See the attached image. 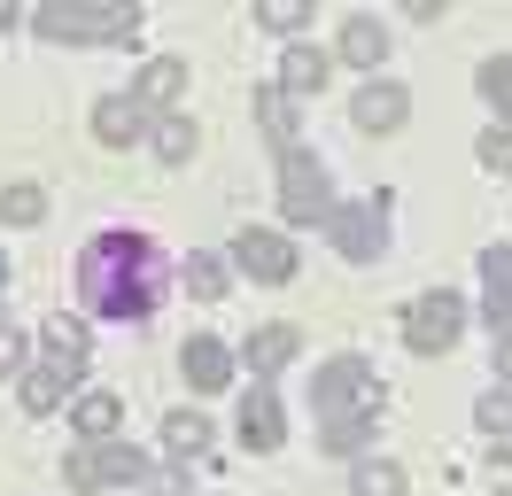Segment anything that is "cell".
<instances>
[{"mask_svg": "<svg viewBox=\"0 0 512 496\" xmlns=\"http://www.w3.org/2000/svg\"><path fill=\"white\" fill-rule=\"evenodd\" d=\"M163 279L171 272H163L156 241H140V233H94L86 256H78V303L94 310V318L140 326V318H156Z\"/></svg>", "mask_w": 512, "mask_h": 496, "instance_id": "6da1fadb", "label": "cell"}, {"mask_svg": "<svg viewBox=\"0 0 512 496\" xmlns=\"http://www.w3.org/2000/svg\"><path fill=\"white\" fill-rule=\"evenodd\" d=\"M39 39H63V47H101V39H132L140 31V8L132 0H47L32 8Z\"/></svg>", "mask_w": 512, "mask_h": 496, "instance_id": "7a4b0ae2", "label": "cell"}, {"mask_svg": "<svg viewBox=\"0 0 512 496\" xmlns=\"http://www.w3.org/2000/svg\"><path fill=\"white\" fill-rule=\"evenodd\" d=\"M311 403H319V427H334V419H357V411H381L373 365H365V357H326L319 380H311Z\"/></svg>", "mask_w": 512, "mask_h": 496, "instance_id": "3957f363", "label": "cell"}, {"mask_svg": "<svg viewBox=\"0 0 512 496\" xmlns=\"http://www.w3.org/2000/svg\"><path fill=\"white\" fill-rule=\"evenodd\" d=\"M334 194H326V163L311 148H288L280 155V217L288 225H326Z\"/></svg>", "mask_w": 512, "mask_h": 496, "instance_id": "277c9868", "label": "cell"}, {"mask_svg": "<svg viewBox=\"0 0 512 496\" xmlns=\"http://www.w3.org/2000/svg\"><path fill=\"white\" fill-rule=\"evenodd\" d=\"M458 334H466V303H458L450 287H427V295L404 310V341H412L419 357H443V349H458Z\"/></svg>", "mask_w": 512, "mask_h": 496, "instance_id": "5b68a950", "label": "cell"}, {"mask_svg": "<svg viewBox=\"0 0 512 496\" xmlns=\"http://www.w3.org/2000/svg\"><path fill=\"white\" fill-rule=\"evenodd\" d=\"M63 481L78 496H86V489H109V481H148V458H140L132 442H78L70 465H63Z\"/></svg>", "mask_w": 512, "mask_h": 496, "instance_id": "8992f818", "label": "cell"}, {"mask_svg": "<svg viewBox=\"0 0 512 496\" xmlns=\"http://www.w3.org/2000/svg\"><path fill=\"white\" fill-rule=\"evenodd\" d=\"M326 241L342 248L350 264H373L381 241H388V202L381 194H373V202H334V210H326Z\"/></svg>", "mask_w": 512, "mask_h": 496, "instance_id": "52a82bcc", "label": "cell"}, {"mask_svg": "<svg viewBox=\"0 0 512 496\" xmlns=\"http://www.w3.org/2000/svg\"><path fill=\"white\" fill-rule=\"evenodd\" d=\"M233 256H241V272L249 279H264V287H280V279H295V248L280 241V233H241V241H233Z\"/></svg>", "mask_w": 512, "mask_h": 496, "instance_id": "ba28073f", "label": "cell"}, {"mask_svg": "<svg viewBox=\"0 0 512 496\" xmlns=\"http://www.w3.org/2000/svg\"><path fill=\"white\" fill-rule=\"evenodd\" d=\"M140 132H156V124H148V109H140L132 93H101L94 101V140L101 148H132Z\"/></svg>", "mask_w": 512, "mask_h": 496, "instance_id": "9c48e42d", "label": "cell"}, {"mask_svg": "<svg viewBox=\"0 0 512 496\" xmlns=\"http://www.w3.org/2000/svg\"><path fill=\"white\" fill-rule=\"evenodd\" d=\"M179 372L194 380V396H218V388H233V349L210 334H194L187 349H179Z\"/></svg>", "mask_w": 512, "mask_h": 496, "instance_id": "30bf717a", "label": "cell"}, {"mask_svg": "<svg viewBox=\"0 0 512 496\" xmlns=\"http://www.w3.org/2000/svg\"><path fill=\"white\" fill-rule=\"evenodd\" d=\"M350 117H357V132H396V124L412 117V93L388 86V78H373V86L350 101Z\"/></svg>", "mask_w": 512, "mask_h": 496, "instance_id": "8fae6325", "label": "cell"}, {"mask_svg": "<svg viewBox=\"0 0 512 496\" xmlns=\"http://www.w3.org/2000/svg\"><path fill=\"white\" fill-rule=\"evenodd\" d=\"M280 434H288V419H280V396L256 380L249 396H241V442H249V450H280Z\"/></svg>", "mask_w": 512, "mask_h": 496, "instance_id": "7c38bea8", "label": "cell"}, {"mask_svg": "<svg viewBox=\"0 0 512 496\" xmlns=\"http://www.w3.org/2000/svg\"><path fill=\"white\" fill-rule=\"evenodd\" d=\"M481 310H489L497 334H512V248H489V256H481Z\"/></svg>", "mask_w": 512, "mask_h": 496, "instance_id": "4fadbf2b", "label": "cell"}, {"mask_svg": "<svg viewBox=\"0 0 512 496\" xmlns=\"http://www.w3.org/2000/svg\"><path fill=\"white\" fill-rule=\"evenodd\" d=\"M326 78H334V55H319V47H288V55H280V93H288V101L319 93Z\"/></svg>", "mask_w": 512, "mask_h": 496, "instance_id": "5bb4252c", "label": "cell"}, {"mask_svg": "<svg viewBox=\"0 0 512 496\" xmlns=\"http://www.w3.org/2000/svg\"><path fill=\"white\" fill-rule=\"evenodd\" d=\"M179 93H187V62H179V55H156L148 70H140V86H132V101H140V109H171Z\"/></svg>", "mask_w": 512, "mask_h": 496, "instance_id": "9a60e30c", "label": "cell"}, {"mask_svg": "<svg viewBox=\"0 0 512 496\" xmlns=\"http://www.w3.org/2000/svg\"><path fill=\"white\" fill-rule=\"evenodd\" d=\"M295 349H303V334H295V326H256V334H249V349H241V357H249V372H256V380H272V372L288 365Z\"/></svg>", "mask_w": 512, "mask_h": 496, "instance_id": "2e32d148", "label": "cell"}, {"mask_svg": "<svg viewBox=\"0 0 512 496\" xmlns=\"http://www.w3.org/2000/svg\"><path fill=\"white\" fill-rule=\"evenodd\" d=\"M70 427H78V442H117L125 403H117V396H78V403H70Z\"/></svg>", "mask_w": 512, "mask_h": 496, "instance_id": "e0dca14e", "label": "cell"}, {"mask_svg": "<svg viewBox=\"0 0 512 496\" xmlns=\"http://www.w3.org/2000/svg\"><path fill=\"white\" fill-rule=\"evenodd\" d=\"M381 434V411H357V419H334V427H319V450L326 458H365V442Z\"/></svg>", "mask_w": 512, "mask_h": 496, "instance_id": "ac0fdd59", "label": "cell"}, {"mask_svg": "<svg viewBox=\"0 0 512 496\" xmlns=\"http://www.w3.org/2000/svg\"><path fill=\"white\" fill-rule=\"evenodd\" d=\"M256 124L272 132V148H280V155L303 148V140H295V101H288L280 86H256Z\"/></svg>", "mask_w": 512, "mask_h": 496, "instance_id": "d6986e66", "label": "cell"}, {"mask_svg": "<svg viewBox=\"0 0 512 496\" xmlns=\"http://www.w3.org/2000/svg\"><path fill=\"white\" fill-rule=\"evenodd\" d=\"M381 55H388V31L373 24V16H350V24H342V62H357V70H381Z\"/></svg>", "mask_w": 512, "mask_h": 496, "instance_id": "ffe728a7", "label": "cell"}, {"mask_svg": "<svg viewBox=\"0 0 512 496\" xmlns=\"http://www.w3.org/2000/svg\"><path fill=\"white\" fill-rule=\"evenodd\" d=\"M210 442H218V434H210L202 411H171V419H163V450H171V458H202Z\"/></svg>", "mask_w": 512, "mask_h": 496, "instance_id": "44dd1931", "label": "cell"}, {"mask_svg": "<svg viewBox=\"0 0 512 496\" xmlns=\"http://www.w3.org/2000/svg\"><path fill=\"white\" fill-rule=\"evenodd\" d=\"M70 396V365H32L24 372V411H63Z\"/></svg>", "mask_w": 512, "mask_h": 496, "instance_id": "7402d4cb", "label": "cell"}, {"mask_svg": "<svg viewBox=\"0 0 512 496\" xmlns=\"http://www.w3.org/2000/svg\"><path fill=\"white\" fill-rule=\"evenodd\" d=\"M350 496H404V465L357 458V465H350Z\"/></svg>", "mask_w": 512, "mask_h": 496, "instance_id": "603a6c76", "label": "cell"}, {"mask_svg": "<svg viewBox=\"0 0 512 496\" xmlns=\"http://www.w3.org/2000/svg\"><path fill=\"white\" fill-rule=\"evenodd\" d=\"M474 86H481V101H489V109H497V117L512 124V55L481 62V70H474Z\"/></svg>", "mask_w": 512, "mask_h": 496, "instance_id": "cb8c5ba5", "label": "cell"}, {"mask_svg": "<svg viewBox=\"0 0 512 496\" xmlns=\"http://www.w3.org/2000/svg\"><path fill=\"white\" fill-rule=\"evenodd\" d=\"M86 357V326L78 318H47V365H78Z\"/></svg>", "mask_w": 512, "mask_h": 496, "instance_id": "d4e9b609", "label": "cell"}, {"mask_svg": "<svg viewBox=\"0 0 512 496\" xmlns=\"http://www.w3.org/2000/svg\"><path fill=\"white\" fill-rule=\"evenodd\" d=\"M0 217H8V225H39V217H47V186H8V194H0Z\"/></svg>", "mask_w": 512, "mask_h": 496, "instance_id": "484cf974", "label": "cell"}, {"mask_svg": "<svg viewBox=\"0 0 512 496\" xmlns=\"http://www.w3.org/2000/svg\"><path fill=\"white\" fill-rule=\"evenodd\" d=\"M156 155L163 163H187L194 155V124L187 117H156Z\"/></svg>", "mask_w": 512, "mask_h": 496, "instance_id": "4316f807", "label": "cell"}, {"mask_svg": "<svg viewBox=\"0 0 512 496\" xmlns=\"http://www.w3.org/2000/svg\"><path fill=\"white\" fill-rule=\"evenodd\" d=\"M225 279H233V272H225L218 256H187V287L202 295V303H218V295H225Z\"/></svg>", "mask_w": 512, "mask_h": 496, "instance_id": "83f0119b", "label": "cell"}, {"mask_svg": "<svg viewBox=\"0 0 512 496\" xmlns=\"http://www.w3.org/2000/svg\"><path fill=\"white\" fill-rule=\"evenodd\" d=\"M474 427L481 434H512V396H505V388H489V396L474 403Z\"/></svg>", "mask_w": 512, "mask_h": 496, "instance_id": "f1b7e54d", "label": "cell"}, {"mask_svg": "<svg viewBox=\"0 0 512 496\" xmlns=\"http://www.w3.org/2000/svg\"><path fill=\"white\" fill-rule=\"evenodd\" d=\"M256 16H264L272 31H288V39H295V31H303V16H311V0H264Z\"/></svg>", "mask_w": 512, "mask_h": 496, "instance_id": "f546056e", "label": "cell"}, {"mask_svg": "<svg viewBox=\"0 0 512 496\" xmlns=\"http://www.w3.org/2000/svg\"><path fill=\"white\" fill-rule=\"evenodd\" d=\"M481 163H489V171H512V124H497V132H481Z\"/></svg>", "mask_w": 512, "mask_h": 496, "instance_id": "4dcf8cb0", "label": "cell"}, {"mask_svg": "<svg viewBox=\"0 0 512 496\" xmlns=\"http://www.w3.org/2000/svg\"><path fill=\"white\" fill-rule=\"evenodd\" d=\"M0 372H24V334L16 326H0Z\"/></svg>", "mask_w": 512, "mask_h": 496, "instance_id": "1f68e13d", "label": "cell"}, {"mask_svg": "<svg viewBox=\"0 0 512 496\" xmlns=\"http://www.w3.org/2000/svg\"><path fill=\"white\" fill-rule=\"evenodd\" d=\"M148 489H156V496H187V473H179V465H156V473H148Z\"/></svg>", "mask_w": 512, "mask_h": 496, "instance_id": "d6a6232c", "label": "cell"}, {"mask_svg": "<svg viewBox=\"0 0 512 496\" xmlns=\"http://www.w3.org/2000/svg\"><path fill=\"white\" fill-rule=\"evenodd\" d=\"M489 481H497V496H512V450H489Z\"/></svg>", "mask_w": 512, "mask_h": 496, "instance_id": "836d02e7", "label": "cell"}, {"mask_svg": "<svg viewBox=\"0 0 512 496\" xmlns=\"http://www.w3.org/2000/svg\"><path fill=\"white\" fill-rule=\"evenodd\" d=\"M497 372L512 380V334H497Z\"/></svg>", "mask_w": 512, "mask_h": 496, "instance_id": "e575fe53", "label": "cell"}, {"mask_svg": "<svg viewBox=\"0 0 512 496\" xmlns=\"http://www.w3.org/2000/svg\"><path fill=\"white\" fill-rule=\"evenodd\" d=\"M8 24H16V8H8V0H0V31H8Z\"/></svg>", "mask_w": 512, "mask_h": 496, "instance_id": "d590c367", "label": "cell"}, {"mask_svg": "<svg viewBox=\"0 0 512 496\" xmlns=\"http://www.w3.org/2000/svg\"><path fill=\"white\" fill-rule=\"evenodd\" d=\"M0 287H8V256H0Z\"/></svg>", "mask_w": 512, "mask_h": 496, "instance_id": "8d00e7d4", "label": "cell"}]
</instances>
